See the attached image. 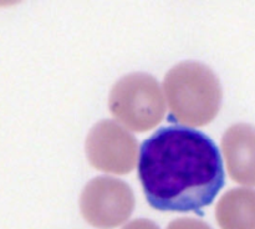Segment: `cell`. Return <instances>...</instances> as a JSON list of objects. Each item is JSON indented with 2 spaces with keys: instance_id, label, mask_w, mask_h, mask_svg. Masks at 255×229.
I'll use <instances>...</instances> for the list:
<instances>
[{
  "instance_id": "6",
  "label": "cell",
  "mask_w": 255,
  "mask_h": 229,
  "mask_svg": "<svg viewBox=\"0 0 255 229\" xmlns=\"http://www.w3.org/2000/svg\"><path fill=\"white\" fill-rule=\"evenodd\" d=\"M227 168L233 181L246 186L254 184V131L251 124L229 127L222 139Z\"/></svg>"
},
{
  "instance_id": "1",
  "label": "cell",
  "mask_w": 255,
  "mask_h": 229,
  "mask_svg": "<svg viewBox=\"0 0 255 229\" xmlns=\"http://www.w3.org/2000/svg\"><path fill=\"white\" fill-rule=\"evenodd\" d=\"M138 177L152 208L186 213L213 203L224 186V167L211 137L176 124L144 139Z\"/></svg>"
},
{
  "instance_id": "9",
  "label": "cell",
  "mask_w": 255,
  "mask_h": 229,
  "mask_svg": "<svg viewBox=\"0 0 255 229\" xmlns=\"http://www.w3.org/2000/svg\"><path fill=\"white\" fill-rule=\"evenodd\" d=\"M122 229H159V227L156 226L153 222L148 221V219L141 218L129 222V223L126 224Z\"/></svg>"
},
{
  "instance_id": "2",
  "label": "cell",
  "mask_w": 255,
  "mask_h": 229,
  "mask_svg": "<svg viewBox=\"0 0 255 229\" xmlns=\"http://www.w3.org/2000/svg\"><path fill=\"white\" fill-rule=\"evenodd\" d=\"M171 114L188 126H206L218 114L222 86L211 67L184 61L167 72L163 81Z\"/></svg>"
},
{
  "instance_id": "7",
  "label": "cell",
  "mask_w": 255,
  "mask_h": 229,
  "mask_svg": "<svg viewBox=\"0 0 255 229\" xmlns=\"http://www.w3.org/2000/svg\"><path fill=\"white\" fill-rule=\"evenodd\" d=\"M216 218L221 229H255L253 189L227 192L217 204Z\"/></svg>"
},
{
  "instance_id": "5",
  "label": "cell",
  "mask_w": 255,
  "mask_h": 229,
  "mask_svg": "<svg viewBox=\"0 0 255 229\" xmlns=\"http://www.w3.org/2000/svg\"><path fill=\"white\" fill-rule=\"evenodd\" d=\"M85 148L89 162L99 171L126 174L136 166V138L111 119H102L90 129Z\"/></svg>"
},
{
  "instance_id": "3",
  "label": "cell",
  "mask_w": 255,
  "mask_h": 229,
  "mask_svg": "<svg viewBox=\"0 0 255 229\" xmlns=\"http://www.w3.org/2000/svg\"><path fill=\"white\" fill-rule=\"evenodd\" d=\"M109 107L120 123L136 132L156 127L166 111L161 86L154 77L143 72L120 79L110 92Z\"/></svg>"
},
{
  "instance_id": "4",
  "label": "cell",
  "mask_w": 255,
  "mask_h": 229,
  "mask_svg": "<svg viewBox=\"0 0 255 229\" xmlns=\"http://www.w3.org/2000/svg\"><path fill=\"white\" fill-rule=\"evenodd\" d=\"M134 196L126 182L114 177H96L82 189L80 209L85 221L95 228L112 229L131 217Z\"/></svg>"
},
{
  "instance_id": "8",
  "label": "cell",
  "mask_w": 255,
  "mask_h": 229,
  "mask_svg": "<svg viewBox=\"0 0 255 229\" xmlns=\"http://www.w3.org/2000/svg\"><path fill=\"white\" fill-rule=\"evenodd\" d=\"M167 229H212L204 222L193 218H179L171 222Z\"/></svg>"
}]
</instances>
